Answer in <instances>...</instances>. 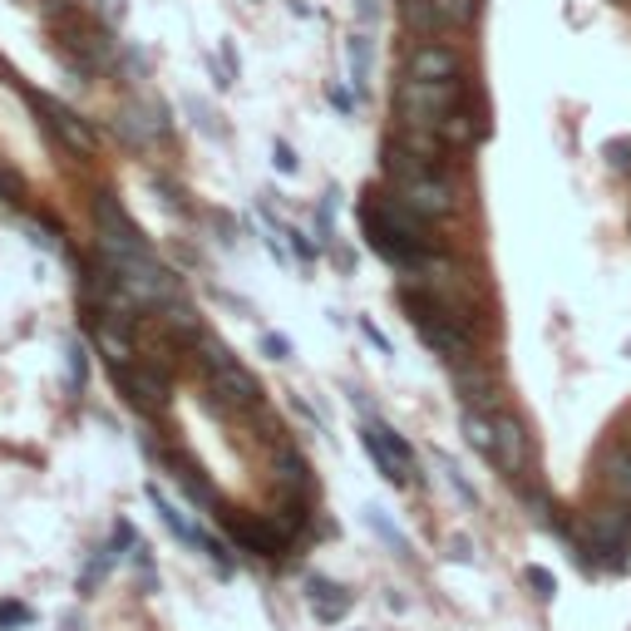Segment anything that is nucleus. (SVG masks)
<instances>
[{
    "instance_id": "14",
    "label": "nucleus",
    "mask_w": 631,
    "mask_h": 631,
    "mask_svg": "<svg viewBox=\"0 0 631 631\" xmlns=\"http://www.w3.org/2000/svg\"><path fill=\"white\" fill-rule=\"evenodd\" d=\"M602 469H607V474H602V479H607L611 489L621 493V499H631V444H621V450H611Z\"/></svg>"
},
{
    "instance_id": "22",
    "label": "nucleus",
    "mask_w": 631,
    "mask_h": 631,
    "mask_svg": "<svg viewBox=\"0 0 631 631\" xmlns=\"http://www.w3.org/2000/svg\"><path fill=\"white\" fill-rule=\"evenodd\" d=\"M0 198H5V203H21V198H25L21 173H11L5 163H0Z\"/></svg>"
},
{
    "instance_id": "2",
    "label": "nucleus",
    "mask_w": 631,
    "mask_h": 631,
    "mask_svg": "<svg viewBox=\"0 0 631 631\" xmlns=\"http://www.w3.org/2000/svg\"><path fill=\"white\" fill-rule=\"evenodd\" d=\"M400 198H405L419 217H429V223L454 213V188L444 182V173L429 168V163H419V168H409L405 178H400Z\"/></svg>"
},
{
    "instance_id": "21",
    "label": "nucleus",
    "mask_w": 631,
    "mask_h": 631,
    "mask_svg": "<svg viewBox=\"0 0 631 631\" xmlns=\"http://www.w3.org/2000/svg\"><path fill=\"white\" fill-rule=\"evenodd\" d=\"M602 153H607V168H617V173L631 178V139H611Z\"/></svg>"
},
{
    "instance_id": "16",
    "label": "nucleus",
    "mask_w": 631,
    "mask_h": 631,
    "mask_svg": "<svg viewBox=\"0 0 631 631\" xmlns=\"http://www.w3.org/2000/svg\"><path fill=\"white\" fill-rule=\"evenodd\" d=\"M114 557H124L114 543H109V547H99V553L89 557V567H85V572H79V592H94L99 582H104V572H109V567H114Z\"/></svg>"
},
{
    "instance_id": "17",
    "label": "nucleus",
    "mask_w": 631,
    "mask_h": 631,
    "mask_svg": "<svg viewBox=\"0 0 631 631\" xmlns=\"http://www.w3.org/2000/svg\"><path fill=\"white\" fill-rule=\"evenodd\" d=\"M365 518H370V528H375V533H380V538H386V543L395 547L400 557H409V543H405V533H400V528H390V523H386V514H380V508H365Z\"/></svg>"
},
{
    "instance_id": "26",
    "label": "nucleus",
    "mask_w": 631,
    "mask_h": 631,
    "mask_svg": "<svg viewBox=\"0 0 631 631\" xmlns=\"http://www.w3.org/2000/svg\"><path fill=\"white\" fill-rule=\"evenodd\" d=\"M272 163H277L281 173H296V153H291L287 143H272Z\"/></svg>"
},
{
    "instance_id": "6",
    "label": "nucleus",
    "mask_w": 631,
    "mask_h": 631,
    "mask_svg": "<svg viewBox=\"0 0 631 631\" xmlns=\"http://www.w3.org/2000/svg\"><path fill=\"white\" fill-rule=\"evenodd\" d=\"M35 109L45 114V124H50L54 134H60V143H65L70 153H85V159H94V149H99V139H94V129H89L85 118L75 114V109H65L60 99H35Z\"/></svg>"
},
{
    "instance_id": "5",
    "label": "nucleus",
    "mask_w": 631,
    "mask_h": 631,
    "mask_svg": "<svg viewBox=\"0 0 631 631\" xmlns=\"http://www.w3.org/2000/svg\"><path fill=\"white\" fill-rule=\"evenodd\" d=\"M493 464H499L508 479H523L528 464H533V444H528V429L514 415H493Z\"/></svg>"
},
{
    "instance_id": "3",
    "label": "nucleus",
    "mask_w": 631,
    "mask_h": 631,
    "mask_svg": "<svg viewBox=\"0 0 631 631\" xmlns=\"http://www.w3.org/2000/svg\"><path fill=\"white\" fill-rule=\"evenodd\" d=\"M223 528H227V538L252 557H277L281 547L291 543V538L272 523V514H223Z\"/></svg>"
},
{
    "instance_id": "11",
    "label": "nucleus",
    "mask_w": 631,
    "mask_h": 631,
    "mask_svg": "<svg viewBox=\"0 0 631 631\" xmlns=\"http://www.w3.org/2000/svg\"><path fill=\"white\" fill-rule=\"evenodd\" d=\"M306 597H311V607H316L321 621H341L345 611H351V592L331 578H306Z\"/></svg>"
},
{
    "instance_id": "18",
    "label": "nucleus",
    "mask_w": 631,
    "mask_h": 631,
    "mask_svg": "<svg viewBox=\"0 0 631 631\" xmlns=\"http://www.w3.org/2000/svg\"><path fill=\"white\" fill-rule=\"evenodd\" d=\"M65 355H70V390H79V386H85V375H89V345L85 341H70Z\"/></svg>"
},
{
    "instance_id": "24",
    "label": "nucleus",
    "mask_w": 631,
    "mask_h": 631,
    "mask_svg": "<svg viewBox=\"0 0 631 631\" xmlns=\"http://www.w3.org/2000/svg\"><path fill=\"white\" fill-rule=\"evenodd\" d=\"M528 588H538V597H553L557 592V582H553V572H547V567H528Z\"/></svg>"
},
{
    "instance_id": "19",
    "label": "nucleus",
    "mask_w": 631,
    "mask_h": 631,
    "mask_svg": "<svg viewBox=\"0 0 631 631\" xmlns=\"http://www.w3.org/2000/svg\"><path fill=\"white\" fill-rule=\"evenodd\" d=\"M370 429H375V434H380V439H386V444L400 454V459L409 464V469H415V450H409V439H405V434H395V429H390V425H380V419H370Z\"/></svg>"
},
{
    "instance_id": "12",
    "label": "nucleus",
    "mask_w": 631,
    "mask_h": 631,
    "mask_svg": "<svg viewBox=\"0 0 631 631\" xmlns=\"http://www.w3.org/2000/svg\"><path fill=\"white\" fill-rule=\"evenodd\" d=\"M143 493H149V503H153V508H159V518H163V523L173 528V538H182V543H188V547H207V533H203V528H198V523H188V518H182L178 508H173V503L163 499V493H159V483H149V489H143Z\"/></svg>"
},
{
    "instance_id": "9",
    "label": "nucleus",
    "mask_w": 631,
    "mask_h": 631,
    "mask_svg": "<svg viewBox=\"0 0 631 631\" xmlns=\"http://www.w3.org/2000/svg\"><path fill=\"white\" fill-rule=\"evenodd\" d=\"M272 474H277V489L287 493V499H306V493H311V469H306V459H301L291 444H277Z\"/></svg>"
},
{
    "instance_id": "10",
    "label": "nucleus",
    "mask_w": 631,
    "mask_h": 631,
    "mask_svg": "<svg viewBox=\"0 0 631 631\" xmlns=\"http://www.w3.org/2000/svg\"><path fill=\"white\" fill-rule=\"evenodd\" d=\"M361 444H365V454H370V459H375L380 479H390V483H395V489H400V483H409V479H415V469H409V464L400 459V454L390 450V444H386V439H380V434H375L370 425L361 429Z\"/></svg>"
},
{
    "instance_id": "23",
    "label": "nucleus",
    "mask_w": 631,
    "mask_h": 631,
    "mask_svg": "<svg viewBox=\"0 0 631 631\" xmlns=\"http://www.w3.org/2000/svg\"><path fill=\"white\" fill-rule=\"evenodd\" d=\"M351 70H355V85H365V75H370V45L365 40H351Z\"/></svg>"
},
{
    "instance_id": "7",
    "label": "nucleus",
    "mask_w": 631,
    "mask_h": 631,
    "mask_svg": "<svg viewBox=\"0 0 631 631\" xmlns=\"http://www.w3.org/2000/svg\"><path fill=\"white\" fill-rule=\"evenodd\" d=\"M109 375H114V386L124 390L139 409H149V415L168 405V386H163L153 370H139V365H129V361H109Z\"/></svg>"
},
{
    "instance_id": "27",
    "label": "nucleus",
    "mask_w": 631,
    "mask_h": 631,
    "mask_svg": "<svg viewBox=\"0 0 631 631\" xmlns=\"http://www.w3.org/2000/svg\"><path fill=\"white\" fill-rule=\"evenodd\" d=\"M627 355H631V345H627Z\"/></svg>"
},
{
    "instance_id": "4",
    "label": "nucleus",
    "mask_w": 631,
    "mask_h": 631,
    "mask_svg": "<svg viewBox=\"0 0 631 631\" xmlns=\"http://www.w3.org/2000/svg\"><path fill=\"white\" fill-rule=\"evenodd\" d=\"M94 223H99V237H104V252H149V237L134 227V217L118 207V198L109 193L94 198Z\"/></svg>"
},
{
    "instance_id": "1",
    "label": "nucleus",
    "mask_w": 631,
    "mask_h": 631,
    "mask_svg": "<svg viewBox=\"0 0 631 631\" xmlns=\"http://www.w3.org/2000/svg\"><path fill=\"white\" fill-rule=\"evenodd\" d=\"M203 365H207V375H213V390L227 400V405H237V409H262V386L252 380V375L237 365V355H227V345L223 341H213V336H203Z\"/></svg>"
},
{
    "instance_id": "8",
    "label": "nucleus",
    "mask_w": 631,
    "mask_h": 631,
    "mask_svg": "<svg viewBox=\"0 0 631 631\" xmlns=\"http://www.w3.org/2000/svg\"><path fill=\"white\" fill-rule=\"evenodd\" d=\"M459 54L450 50V45H419L415 54H409V75L415 79H459Z\"/></svg>"
},
{
    "instance_id": "25",
    "label": "nucleus",
    "mask_w": 631,
    "mask_h": 631,
    "mask_svg": "<svg viewBox=\"0 0 631 631\" xmlns=\"http://www.w3.org/2000/svg\"><path fill=\"white\" fill-rule=\"evenodd\" d=\"M262 351H267L272 361H291V341H287V336H262Z\"/></svg>"
},
{
    "instance_id": "20",
    "label": "nucleus",
    "mask_w": 631,
    "mask_h": 631,
    "mask_svg": "<svg viewBox=\"0 0 631 631\" xmlns=\"http://www.w3.org/2000/svg\"><path fill=\"white\" fill-rule=\"evenodd\" d=\"M35 611L25 607V602H0V631L5 627H30Z\"/></svg>"
},
{
    "instance_id": "13",
    "label": "nucleus",
    "mask_w": 631,
    "mask_h": 631,
    "mask_svg": "<svg viewBox=\"0 0 631 631\" xmlns=\"http://www.w3.org/2000/svg\"><path fill=\"white\" fill-rule=\"evenodd\" d=\"M479 0H434V15H439V30H469L479 21Z\"/></svg>"
},
{
    "instance_id": "15",
    "label": "nucleus",
    "mask_w": 631,
    "mask_h": 631,
    "mask_svg": "<svg viewBox=\"0 0 631 631\" xmlns=\"http://www.w3.org/2000/svg\"><path fill=\"white\" fill-rule=\"evenodd\" d=\"M400 15H405L409 30H419V35H439L434 0H400Z\"/></svg>"
}]
</instances>
